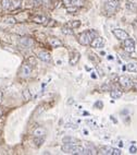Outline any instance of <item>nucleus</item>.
<instances>
[{
    "instance_id": "obj_1",
    "label": "nucleus",
    "mask_w": 137,
    "mask_h": 155,
    "mask_svg": "<svg viewBox=\"0 0 137 155\" xmlns=\"http://www.w3.org/2000/svg\"><path fill=\"white\" fill-rule=\"evenodd\" d=\"M96 36H98V35H97V32L95 31V30H89V31L87 32L82 33L81 35H80V38H78V42H80V44L83 45V46H87V45H90L92 41H93Z\"/></svg>"
},
{
    "instance_id": "obj_2",
    "label": "nucleus",
    "mask_w": 137,
    "mask_h": 155,
    "mask_svg": "<svg viewBox=\"0 0 137 155\" xmlns=\"http://www.w3.org/2000/svg\"><path fill=\"white\" fill-rule=\"evenodd\" d=\"M62 151L67 154H85V148L77 144H64L62 146Z\"/></svg>"
},
{
    "instance_id": "obj_3",
    "label": "nucleus",
    "mask_w": 137,
    "mask_h": 155,
    "mask_svg": "<svg viewBox=\"0 0 137 155\" xmlns=\"http://www.w3.org/2000/svg\"><path fill=\"white\" fill-rule=\"evenodd\" d=\"M120 2L119 0H107L105 2V13L107 15H112L117 12V10L119 9Z\"/></svg>"
},
{
    "instance_id": "obj_4",
    "label": "nucleus",
    "mask_w": 137,
    "mask_h": 155,
    "mask_svg": "<svg viewBox=\"0 0 137 155\" xmlns=\"http://www.w3.org/2000/svg\"><path fill=\"white\" fill-rule=\"evenodd\" d=\"M101 154H106V155H121L122 154V151L117 148H112V146H103L100 149Z\"/></svg>"
},
{
    "instance_id": "obj_5",
    "label": "nucleus",
    "mask_w": 137,
    "mask_h": 155,
    "mask_svg": "<svg viewBox=\"0 0 137 155\" xmlns=\"http://www.w3.org/2000/svg\"><path fill=\"white\" fill-rule=\"evenodd\" d=\"M119 84L123 88H132L133 87V80L130 79L128 77H125V75H122L119 78Z\"/></svg>"
},
{
    "instance_id": "obj_6",
    "label": "nucleus",
    "mask_w": 137,
    "mask_h": 155,
    "mask_svg": "<svg viewBox=\"0 0 137 155\" xmlns=\"http://www.w3.org/2000/svg\"><path fill=\"white\" fill-rule=\"evenodd\" d=\"M112 34L115 36V38H118L119 41H125L126 38L130 37L128 33L125 32L124 30H121V29H114V30H112Z\"/></svg>"
},
{
    "instance_id": "obj_7",
    "label": "nucleus",
    "mask_w": 137,
    "mask_h": 155,
    "mask_svg": "<svg viewBox=\"0 0 137 155\" xmlns=\"http://www.w3.org/2000/svg\"><path fill=\"white\" fill-rule=\"evenodd\" d=\"M123 46H124V49L127 51V53H133L135 50V42L132 39L131 37L126 38L125 41H123Z\"/></svg>"
},
{
    "instance_id": "obj_8",
    "label": "nucleus",
    "mask_w": 137,
    "mask_h": 155,
    "mask_svg": "<svg viewBox=\"0 0 137 155\" xmlns=\"http://www.w3.org/2000/svg\"><path fill=\"white\" fill-rule=\"evenodd\" d=\"M90 46H92L93 48H97V49H100V48H102V47L105 46V41H103V38L100 37V36H96V37H95L93 41H92V43H90Z\"/></svg>"
},
{
    "instance_id": "obj_9",
    "label": "nucleus",
    "mask_w": 137,
    "mask_h": 155,
    "mask_svg": "<svg viewBox=\"0 0 137 155\" xmlns=\"http://www.w3.org/2000/svg\"><path fill=\"white\" fill-rule=\"evenodd\" d=\"M32 73V67L28 65V63H24L22 67H21V70H20V75L22 78H28Z\"/></svg>"
},
{
    "instance_id": "obj_10",
    "label": "nucleus",
    "mask_w": 137,
    "mask_h": 155,
    "mask_svg": "<svg viewBox=\"0 0 137 155\" xmlns=\"http://www.w3.org/2000/svg\"><path fill=\"white\" fill-rule=\"evenodd\" d=\"M32 21L35 22V23H38V24L48 25L50 20H48L44 15H34V17H32Z\"/></svg>"
},
{
    "instance_id": "obj_11",
    "label": "nucleus",
    "mask_w": 137,
    "mask_h": 155,
    "mask_svg": "<svg viewBox=\"0 0 137 155\" xmlns=\"http://www.w3.org/2000/svg\"><path fill=\"white\" fill-rule=\"evenodd\" d=\"M80 58H81L80 53H77V51H71L70 56H68V63L72 65V66H74L80 60Z\"/></svg>"
},
{
    "instance_id": "obj_12",
    "label": "nucleus",
    "mask_w": 137,
    "mask_h": 155,
    "mask_svg": "<svg viewBox=\"0 0 137 155\" xmlns=\"http://www.w3.org/2000/svg\"><path fill=\"white\" fill-rule=\"evenodd\" d=\"M46 133H47V132H46V129L43 128V127H37L36 129H34V131H33L34 138H45Z\"/></svg>"
},
{
    "instance_id": "obj_13",
    "label": "nucleus",
    "mask_w": 137,
    "mask_h": 155,
    "mask_svg": "<svg viewBox=\"0 0 137 155\" xmlns=\"http://www.w3.org/2000/svg\"><path fill=\"white\" fill-rule=\"evenodd\" d=\"M20 44L22 46L26 47V48H31V47H33V45H34V41L30 37H22L20 39Z\"/></svg>"
},
{
    "instance_id": "obj_14",
    "label": "nucleus",
    "mask_w": 137,
    "mask_h": 155,
    "mask_svg": "<svg viewBox=\"0 0 137 155\" xmlns=\"http://www.w3.org/2000/svg\"><path fill=\"white\" fill-rule=\"evenodd\" d=\"M38 58H39L41 61L47 62V63L51 62V56H50V54L48 51H40V53L38 54Z\"/></svg>"
},
{
    "instance_id": "obj_15",
    "label": "nucleus",
    "mask_w": 137,
    "mask_h": 155,
    "mask_svg": "<svg viewBox=\"0 0 137 155\" xmlns=\"http://www.w3.org/2000/svg\"><path fill=\"white\" fill-rule=\"evenodd\" d=\"M49 43L51 45V47H55V48H58V47H62L63 44L60 39H58L56 37H51L49 39Z\"/></svg>"
},
{
    "instance_id": "obj_16",
    "label": "nucleus",
    "mask_w": 137,
    "mask_h": 155,
    "mask_svg": "<svg viewBox=\"0 0 137 155\" xmlns=\"http://www.w3.org/2000/svg\"><path fill=\"white\" fill-rule=\"evenodd\" d=\"M63 3L65 6L72 7V6H82L83 1L82 0H63Z\"/></svg>"
},
{
    "instance_id": "obj_17",
    "label": "nucleus",
    "mask_w": 137,
    "mask_h": 155,
    "mask_svg": "<svg viewBox=\"0 0 137 155\" xmlns=\"http://www.w3.org/2000/svg\"><path fill=\"white\" fill-rule=\"evenodd\" d=\"M62 142L64 144H75L77 142V140L75 138H73V136H64L62 139Z\"/></svg>"
},
{
    "instance_id": "obj_18",
    "label": "nucleus",
    "mask_w": 137,
    "mask_h": 155,
    "mask_svg": "<svg viewBox=\"0 0 137 155\" xmlns=\"http://www.w3.org/2000/svg\"><path fill=\"white\" fill-rule=\"evenodd\" d=\"M126 69L131 72H137V63L136 62H128L126 65Z\"/></svg>"
},
{
    "instance_id": "obj_19",
    "label": "nucleus",
    "mask_w": 137,
    "mask_h": 155,
    "mask_svg": "<svg viewBox=\"0 0 137 155\" xmlns=\"http://www.w3.org/2000/svg\"><path fill=\"white\" fill-rule=\"evenodd\" d=\"M62 33L63 34H65V35H68V34H73V29L68 24H65V25H63V27H62Z\"/></svg>"
},
{
    "instance_id": "obj_20",
    "label": "nucleus",
    "mask_w": 137,
    "mask_h": 155,
    "mask_svg": "<svg viewBox=\"0 0 137 155\" xmlns=\"http://www.w3.org/2000/svg\"><path fill=\"white\" fill-rule=\"evenodd\" d=\"M110 96L112 99H119L122 97V92L121 91H112L110 93Z\"/></svg>"
},
{
    "instance_id": "obj_21",
    "label": "nucleus",
    "mask_w": 137,
    "mask_h": 155,
    "mask_svg": "<svg viewBox=\"0 0 137 155\" xmlns=\"http://www.w3.org/2000/svg\"><path fill=\"white\" fill-rule=\"evenodd\" d=\"M126 9L127 10H130V11H136V9H137V7L136 5L134 3V2H132V1H128L127 3H126Z\"/></svg>"
},
{
    "instance_id": "obj_22",
    "label": "nucleus",
    "mask_w": 137,
    "mask_h": 155,
    "mask_svg": "<svg viewBox=\"0 0 137 155\" xmlns=\"http://www.w3.org/2000/svg\"><path fill=\"white\" fill-rule=\"evenodd\" d=\"M10 5H11V0H1V7H2V9H5V10L10 9Z\"/></svg>"
},
{
    "instance_id": "obj_23",
    "label": "nucleus",
    "mask_w": 137,
    "mask_h": 155,
    "mask_svg": "<svg viewBox=\"0 0 137 155\" xmlns=\"http://www.w3.org/2000/svg\"><path fill=\"white\" fill-rule=\"evenodd\" d=\"M3 22L5 23H8V24H15L16 23V20L14 19L13 17H7L3 19Z\"/></svg>"
},
{
    "instance_id": "obj_24",
    "label": "nucleus",
    "mask_w": 137,
    "mask_h": 155,
    "mask_svg": "<svg viewBox=\"0 0 137 155\" xmlns=\"http://www.w3.org/2000/svg\"><path fill=\"white\" fill-rule=\"evenodd\" d=\"M31 97H32V95L31 93H30V91H28L27 88L24 90V91H23V98H24L25 100H30Z\"/></svg>"
},
{
    "instance_id": "obj_25",
    "label": "nucleus",
    "mask_w": 137,
    "mask_h": 155,
    "mask_svg": "<svg viewBox=\"0 0 137 155\" xmlns=\"http://www.w3.org/2000/svg\"><path fill=\"white\" fill-rule=\"evenodd\" d=\"M81 21H78V20H77V21H73V22H72V23H70V26H71V27H72V29H76V27H80V26H81Z\"/></svg>"
},
{
    "instance_id": "obj_26",
    "label": "nucleus",
    "mask_w": 137,
    "mask_h": 155,
    "mask_svg": "<svg viewBox=\"0 0 137 155\" xmlns=\"http://www.w3.org/2000/svg\"><path fill=\"white\" fill-rule=\"evenodd\" d=\"M43 141H44V138H34V143L36 144L37 148L40 146V144L43 143Z\"/></svg>"
},
{
    "instance_id": "obj_27",
    "label": "nucleus",
    "mask_w": 137,
    "mask_h": 155,
    "mask_svg": "<svg viewBox=\"0 0 137 155\" xmlns=\"http://www.w3.org/2000/svg\"><path fill=\"white\" fill-rule=\"evenodd\" d=\"M19 1H15V0H11V5H10V9H15L19 7Z\"/></svg>"
},
{
    "instance_id": "obj_28",
    "label": "nucleus",
    "mask_w": 137,
    "mask_h": 155,
    "mask_svg": "<svg viewBox=\"0 0 137 155\" xmlns=\"http://www.w3.org/2000/svg\"><path fill=\"white\" fill-rule=\"evenodd\" d=\"M43 5V0H33V6L35 8H38Z\"/></svg>"
},
{
    "instance_id": "obj_29",
    "label": "nucleus",
    "mask_w": 137,
    "mask_h": 155,
    "mask_svg": "<svg viewBox=\"0 0 137 155\" xmlns=\"http://www.w3.org/2000/svg\"><path fill=\"white\" fill-rule=\"evenodd\" d=\"M102 106H103V104H102V102H100V100H98V102H96L95 103V107H97V108H102Z\"/></svg>"
},
{
    "instance_id": "obj_30",
    "label": "nucleus",
    "mask_w": 137,
    "mask_h": 155,
    "mask_svg": "<svg viewBox=\"0 0 137 155\" xmlns=\"http://www.w3.org/2000/svg\"><path fill=\"white\" fill-rule=\"evenodd\" d=\"M137 152V148L136 146H134V145H132L131 148H130V153H132V154H135Z\"/></svg>"
},
{
    "instance_id": "obj_31",
    "label": "nucleus",
    "mask_w": 137,
    "mask_h": 155,
    "mask_svg": "<svg viewBox=\"0 0 137 155\" xmlns=\"http://www.w3.org/2000/svg\"><path fill=\"white\" fill-rule=\"evenodd\" d=\"M83 132H84V134H85V136H87V134H88V130H86V129H84V130H83Z\"/></svg>"
},
{
    "instance_id": "obj_32",
    "label": "nucleus",
    "mask_w": 137,
    "mask_h": 155,
    "mask_svg": "<svg viewBox=\"0 0 137 155\" xmlns=\"http://www.w3.org/2000/svg\"><path fill=\"white\" fill-rule=\"evenodd\" d=\"M92 78H95V79H96V78H97V75H94V72H93V75H92Z\"/></svg>"
},
{
    "instance_id": "obj_33",
    "label": "nucleus",
    "mask_w": 137,
    "mask_h": 155,
    "mask_svg": "<svg viewBox=\"0 0 137 155\" xmlns=\"http://www.w3.org/2000/svg\"><path fill=\"white\" fill-rule=\"evenodd\" d=\"M1 116H2V109L0 108V117H1Z\"/></svg>"
}]
</instances>
